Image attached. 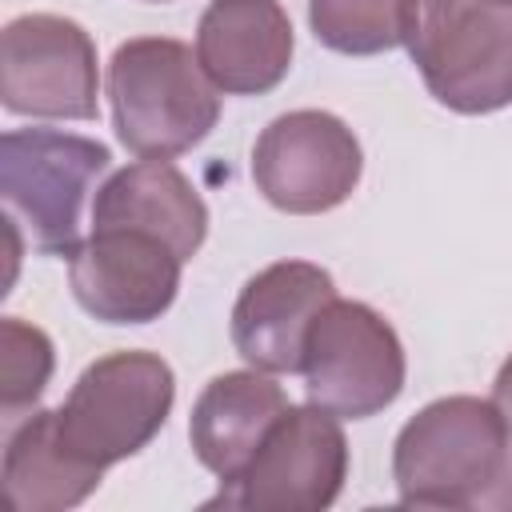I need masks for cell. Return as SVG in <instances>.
I'll return each mask as SVG.
<instances>
[{
	"mask_svg": "<svg viewBox=\"0 0 512 512\" xmlns=\"http://www.w3.org/2000/svg\"><path fill=\"white\" fill-rule=\"evenodd\" d=\"M112 128L140 160L192 152L220 120V88L188 44L168 36L124 40L108 60Z\"/></svg>",
	"mask_w": 512,
	"mask_h": 512,
	"instance_id": "6da1fadb",
	"label": "cell"
},
{
	"mask_svg": "<svg viewBox=\"0 0 512 512\" xmlns=\"http://www.w3.org/2000/svg\"><path fill=\"white\" fill-rule=\"evenodd\" d=\"M404 48L448 112L488 116L512 104V4L408 0Z\"/></svg>",
	"mask_w": 512,
	"mask_h": 512,
	"instance_id": "7a4b0ae2",
	"label": "cell"
},
{
	"mask_svg": "<svg viewBox=\"0 0 512 512\" xmlns=\"http://www.w3.org/2000/svg\"><path fill=\"white\" fill-rule=\"evenodd\" d=\"M508 456L512 444L492 400H432L392 444L396 496L404 508H480Z\"/></svg>",
	"mask_w": 512,
	"mask_h": 512,
	"instance_id": "3957f363",
	"label": "cell"
},
{
	"mask_svg": "<svg viewBox=\"0 0 512 512\" xmlns=\"http://www.w3.org/2000/svg\"><path fill=\"white\" fill-rule=\"evenodd\" d=\"M112 152L100 140L60 128H12L0 140V196L8 224L28 232L40 256H72L84 204L108 172Z\"/></svg>",
	"mask_w": 512,
	"mask_h": 512,
	"instance_id": "277c9868",
	"label": "cell"
},
{
	"mask_svg": "<svg viewBox=\"0 0 512 512\" xmlns=\"http://www.w3.org/2000/svg\"><path fill=\"white\" fill-rule=\"evenodd\" d=\"M176 404V376L164 356L124 348L92 360L60 412L64 440L92 464L112 468L156 440Z\"/></svg>",
	"mask_w": 512,
	"mask_h": 512,
	"instance_id": "5b68a950",
	"label": "cell"
},
{
	"mask_svg": "<svg viewBox=\"0 0 512 512\" xmlns=\"http://www.w3.org/2000/svg\"><path fill=\"white\" fill-rule=\"evenodd\" d=\"M308 400L340 420H368L404 392L408 360L396 328L364 300H328L304 340Z\"/></svg>",
	"mask_w": 512,
	"mask_h": 512,
	"instance_id": "8992f818",
	"label": "cell"
},
{
	"mask_svg": "<svg viewBox=\"0 0 512 512\" xmlns=\"http://www.w3.org/2000/svg\"><path fill=\"white\" fill-rule=\"evenodd\" d=\"M348 480V440L340 416L320 404H288L248 468L216 500L256 512H324Z\"/></svg>",
	"mask_w": 512,
	"mask_h": 512,
	"instance_id": "52a82bcc",
	"label": "cell"
},
{
	"mask_svg": "<svg viewBox=\"0 0 512 512\" xmlns=\"http://www.w3.org/2000/svg\"><path fill=\"white\" fill-rule=\"evenodd\" d=\"M364 172V152L356 132L324 112L296 108L276 116L252 148L256 192L288 216H320L340 208Z\"/></svg>",
	"mask_w": 512,
	"mask_h": 512,
	"instance_id": "ba28073f",
	"label": "cell"
},
{
	"mask_svg": "<svg viewBox=\"0 0 512 512\" xmlns=\"http://www.w3.org/2000/svg\"><path fill=\"white\" fill-rule=\"evenodd\" d=\"M96 44L56 12H28L0 36V104L12 116L92 120L96 116Z\"/></svg>",
	"mask_w": 512,
	"mask_h": 512,
	"instance_id": "9c48e42d",
	"label": "cell"
},
{
	"mask_svg": "<svg viewBox=\"0 0 512 512\" xmlns=\"http://www.w3.org/2000/svg\"><path fill=\"white\" fill-rule=\"evenodd\" d=\"M184 260L148 232L104 228L68 256L76 304L100 324H152L180 292Z\"/></svg>",
	"mask_w": 512,
	"mask_h": 512,
	"instance_id": "30bf717a",
	"label": "cell"
},
{
	"mask_svg": "<svg viewBox=\"0 0 512 512\" xmlns=\"http://www.w3.org/2000/svg\"><path fill=\"white\" fill-rule=\"evenodd\" d=\"M328 300H336L332 272L312 260H276L260 268L232 304L236 352L272 376L300 372L308 328Z\"/></svg>",
	"mask_w": 512,
	"mask_h": 512,
	"instance_id": "8fae6325",
	"label": "cell"
},
{
	"mask_svg": "<svg viewBox=\"0 0 512 512\" xmlns=\"http://www.w3.org/2000/svg\"><path fill=\"white\" fill-rule=\"evenodd\" d=\"M292 20L276 0H212L196 24V56L228 96H264L292 68Z\"/></svg>",
	"mask_w": 512,
	"mask_h": 512,
	"instance_id": "7c38bea8",
	"label": "cell"
},
{
	"mask_svg": "<svg viewBox=\"0 0 512 512\" xmlns=\"http://www.w3.org/2000/svg\"><path fill=\"white\" fill-rule=\"evenodd\" d=\"M136 228L160 236L180 260H192L208 236V204L168 160H136L112 172L92 200V232Z\"/></svg>",
	"mask_w": 512,
	"mask_h": 512,
	"instance_id": "4fadbf2b",
	"label": "cell"
},
{
	"mask_svg": "<svg viewBox=\"0 0 512 512\" xmlns=\"http://www.w3.org/2000/svg\"><path fill=\"white\" fill-rule=\"evenodd\" d=\"M284 408V388L260 368L220 372L204 384V392L192 404L188 440L196 460L212 476H220V488L248 468V460L256 456L272 424L284 416Z\"/></svg>",
	"mask_w": 512,
	"mask_h": 512,
	"instance_id": "5bb4252c",
	"label": "cell"
},
{
	"mask_svg": "<svg viewBox=\"0 0 512 512\" xmlns=\"http://www.w3.org/2000/svg\"><path fill=\"white\" fill-rule=\"evenodd\" d=\"M104 468L84 460L60 432L56 408L16 420L4 440V496L16 512H64L100 488Z\"/></svg>",
	"mask_w": 512,
	"mask_h": 512,
	"instance_id": "9a60e30c",
	"label": "cell"
},
{
	"mask_svg": "<svg viewBox=\"0 0 512 512\" xmlns=\"http://www.w3.org/2000/svg\"><path fill=\"white\" fill-rule=\"evenodd\" d=\"M408 0H308L312 36L344 56H376L404 44Z\"/></svg>",
	"mask_w": 512,
	"mask_h": 512,
	"instance_id": "2e32d148",
	"label": "cell"
},
{
	"mask_svg": "<svg viewBox=\"0 0 512 512\" xmlns=\"http://www.w3.org/2000/svg\"><path fill=\"white\" fill-rule=\"evenodd\" d=\"M52 368H56L52 340L36 324L4 316L0 320V404L8 420H16L24 408L40 400V392L52 380Z\"/></svg>",
	"mask_w": 512,
	"mask_h": 512,
	"instance_id": "e0dca14e",
	"label": "cell"
},
{
	"mask_svg": "<svg viewBox=\"0 0 512 512\" xmlns=\"http://www.w3.org/2000/svg\"><path fill=\"white\" fill-rule=\"evenodd\" d=\"M492 404H496V412H500V420H504V432H508V444H512V356L500 364V372H496V380H492V396H488Z\"/></svg>",
	"mask_w": 512,
	"mask_h": 512,
	"instance_id": "ac0fdd59",
	"label": "cell"
},
{
	"mask_svg": "<svg viewBox=\"0 0 512 512\" xmlns=\"http://www.w3.org/2000/svg\"><path fill=\"white\" fill-rule=\"evenodd\" d=\"M480 508H512V456H508L500 480H496V484L488 488V496L480 500Z\"/></svg>",
	"mask_w": 512,
	"mask_h": 512,
	"instance_id": "d6986e66",
	"label": "cell"
},
{
	"mask_svg": "<svg viewBox=\"0 0 512 512\" xmlns=\"http://www.w3.org/2000/svg\"><path fill=\"white\" fill-rule=\"evenodd\" d=\"M152 4H164V0H152Z\"/></svg>",
	"mask_w": 512,
	"mask_h": 512,
	"instance_id": "ffe728a7",
	"label": "cell"
},
{
	"mask_svg": "<svg viewBox=\"0 0 512 512\" xmlns=\"http://www.w3.org/2000/svg\"><path fill=\"white\" fill-rule=\"evenodd\" d=\"M500 4H512V0H500Z\"/></svg>",
	"mask_w": 512,
	"mask_h": 512,
	"instance_id": "44dd1931",
	"label": "cell"
}]
</instances>
